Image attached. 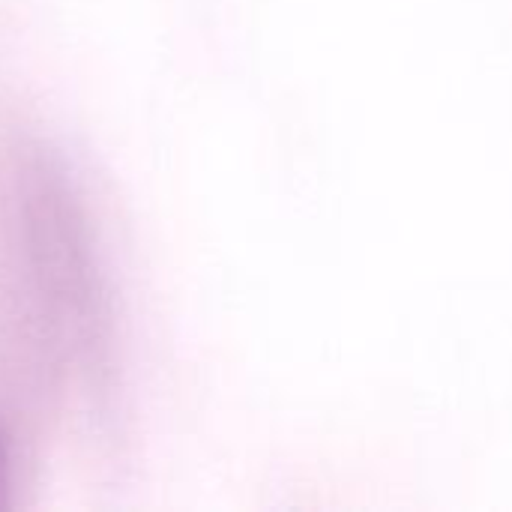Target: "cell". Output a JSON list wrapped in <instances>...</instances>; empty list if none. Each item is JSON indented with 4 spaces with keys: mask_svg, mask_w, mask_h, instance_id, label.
<instances>
[{
    "mask_svg": "<svg viewBox=\"0 0 512 512\" xmlns=\"http://www.w3.org/2000/svg\"><path fill=\"white\" fill-rule=\"evenodd\" d=\"M9 438L0 429V507H6V495H9Z\"/></svg>",
    "mask_w": 512,
    "mask_h": 512,
    "instance_id": "1",
    "label": "cell"
}]
</instances>
